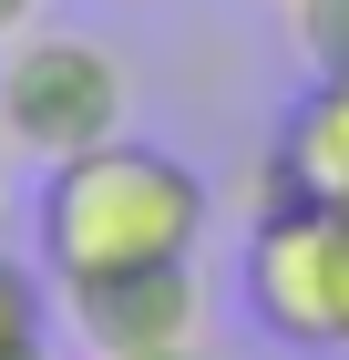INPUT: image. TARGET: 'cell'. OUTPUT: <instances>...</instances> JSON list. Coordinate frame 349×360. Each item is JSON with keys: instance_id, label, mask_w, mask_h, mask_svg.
<instances>
[{"instance_id": "2", "label": "cell", "mask_w": 349, "mask_h": 360, "mask_svg": "<svg viewBox=\"0 0 349 360\" xmlns=\"http://www.w3.org/2000/svg\"><path fill=\"white\" fill-rule=\"evenodd\" d=\"M246 309L298 360H349V206L268 195L246 237Z\"/></svg>"}, {"instance_id": "9", "label": "cell", "mask_w": 349, "mask_h": 360, "mask_svg": "<svg viewBox=\"0 0 349 360\" xmlns=\"http://www.w3.org/2000/svg\"><path fill=\"white\" fill-rule=\"evenodd\" d=\"M103 360H206L195 340H164V350H103Z\"/></svg>"}, {"instance_id": "11", "label": "cell", "mask_w": 349, "mask_h": 360, "mask_svg": "<svg viewBox=\"0 0 349 360\" xmlns=\"http://www.w3.org/2000/svg\"><path fill=\"white\" fill-rule=\"evenodd\" d=\"M277 11H288V0H277Z\"/></svg>"}, {"instance_id": "5", "label": "cell", "mask_w": 349, "mask_h": 360, "mask_svg": "<svg viewBox=\"0 0 349 360\" xmlns=\"http://www.w3.org/2000/svg\"><path fill=\"white\" fill-rule=\"evenodd\" d=\"M268 195H319V206H349V72H308V93L277 124V165Z\"/></svg>"}, {"instance_id": "8", "label": "cell", "mask_w": 349, "mask_h": 360, "mask_svg": "<svg viewBox=\"0 0 349 360\" xmlns=\"http://www.w3.org/2000/svg\"><path fill=\"white\" fill-rule=\"evenodd\" d=\"M21 31H41V0H0V52H11Z\"/></svg>"}, {"instance_id": "6", "label": "cell", "mask_w": 349, "mask_h": 360, "mask_svg": "<svg viewBox=\"0 0 349 360\" xmlns=\"http://www.w3.org/2000/svg\"><path fill=\"white\" fill-rule=\"evenodd\" d=\"M0 360H52V340H41V278L21 257H0Z\"/></svg>"}, {"instance_id": "4", "label": "cell", "mask_w": 349, "mask_h": 360, "mask_svg": "<svg viewBox=\"0 0 349 360\" xmlns=\"http://www.w3.org/2000/svg\"><path fill=\"white\" fill-rule=\"evenodd\" d=\"M62 309H72L82 350H164V340H195V319H206V278H195V257H164V268H113V278H82V288H62Z\"/></svg>"}, {"instance_id": "1", "label": "cell", "mask_w": 349, "mask_h": 360, "mask_svg": "<svg viewBox=\"0 0 349 360\" xmlns=\"http://www.w3.org/2000/svg\"><path fill=\"white\" fill-rule=\"evenodd\" d=\"M31 237H41L52 288H82V278H113V268L195 257V237H206V175H195L185 155H164V144L113 134V144L62 155V165L41 175Z\"/></svg>"}, {"instance_id": "7", "label": "cell", "mask_w": 349, "mask_h": 360, "mask_svg": "<svg viewBox=\"0 0 349 360\" xmlns=\"http://www.w3.org/2000/svg\"><path fill=\"white\" fill-rule=\"evenodd\" d=\"M288 31L308 52V72H349V0H288Z\"/></svg>"}, {"instance_id": "3", "label": "cell", "mask_w": 349, "mask_h": 360, "mask_svg": "<svg viewBox=\"0 0 349 360\" xmlns=\"http://www.w3.org/2000/svg\"><path fill=\"white\" fill-rule=\"evenodd\" d=\"M124 113H134V72L93 31H21L0 52V124H11V144L31 165H62V155L113 144Z\"/></svg>"}, {"instance_id": "10", "label": "cell", "mask_w": 349, "mask_h": 360, "mask_svg": "<svg viewBox=\"0 0 349 360\" xmlns=\"http://www.w3.org/2000/svg\"><path fill=\"white\" fill-rule=\"evenodd\" d=\"M11 165H21V144H11V124H0V206H11Z\"/></svg>"}]
</instances>
